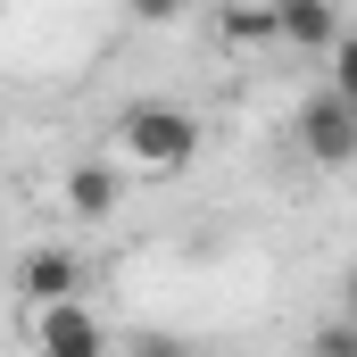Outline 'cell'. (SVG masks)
<instances>
[{"instance_id": "obj_1", "label": "cell", "mask_w": 357, "mask_h": 357, "mask_svg": "<svg viewBox=\"0 0 357 357\" xmlns=\"http://www.w3.org/2000/svg\"><path fill=\"white\" fill-rule=\"evenodd\" d=\"M116 150H125V167L133 175H183L191 158H199V116L175 108V100H133L125 116H116Z\"/></svg>"}, {"instance_id": "obj_2", "label": "cell", "mask_w": 357, "mask_h": 357, "mask_svg": "<svg viewBox=\"0 0 357 357\" xmlns=\"http://www.w3.org/2000/svg\"><path fill=\"white\" fill-rule=\"evenodd\" d=\"M299 150H307V167H324V175L357 167V108L341 91H307V100H299Z\"/></svg>"}, {"instance_id": "obj_8", "label": "cell", "mask_w": 357, "mask_h": 357, "mask_svg": "<svg viewBox=\"0 0 357 357\" xmlns=\"http://www.w3.org/2000/svg\"><path fill=\"white\" fill-rule=\"evenodd\" d=\"M125 357H199L183 333H167V324H133L125 333Z\"/></svg>"}, {"instance_id": "obj_5", "label": "cell", "mask_w": 357, "mask_h": 357, "mask_svg": "<svg viewBox=\"0 0 357 357\" xmlns=\"http://www.w3.org/2000/svg\"><path fill=\"white\" fill-rule=\"evenodd\" d=\"M59 199H67L75 225H108L116 199H125V167H116V158H75L67 183H59Z\"/></svg>"}, {"instance_id": "obj_12", "label": "cell", "mask_w": 357, "mask_h": 357, "mask_svg": "<svg viewBox=\"0 0 357 357\" xmlns=\"http://www.w3.org/2000/svg\"><path fill=\"white\" fill-rule=\"evenodd\" d=\"M341 316H357V266L341 274Z\"/></svg>"}, {"instance_id": "obj_13", "label": "cell", "mask_w": 357, "mask_h": 357, "mask_svg": "<svg viewBox=\"0 0 357 357\" xmlns=\"http://www.w3.org/2000/svg\"><path fill=\"white\" fill-rule=\"evenodd\" d=\"M0 25H8V0H0Z\"/></svg>"}, {"instance_id": "obj_7", "label": "cell", "mask_w": 357, "mask_h": 357, "mask_svg": "<svg viewBox=\"0 0 357 357\" xmlns=\"http://www.w3.org/2000/svg\"><path fill=\"white\" fill-rule=\"evenodd\" d=\"M216 33L233 42V50H258V42H274V0L258 8V0H233L225 17H216Z\"/></svg>"}, {"instance_id": "obj_3", "label": "cell", "mask_w": 357, "mask_h": 357, "mask_svg": "<svg viewBox=\"0 0 357 357\" xmlns=\"http://www.w3.org/2000/svg\"><path fill=\"white\" fill-rule=\"evenodd\" d=\"M17 291H25V307H59V299H84V291H91L84 250H67V241H42V250H25V258H17Z\"/></svg>"}, {"instance_id": "obj_9", "label": "cell", "mask_w": 357, "mask_h": 357, "mask_svg": "<svg viewBox=\"0 0 357 357\" xmlns=\"http://www.w3.org/2000/svg\"><path fill=\"white\" fill-rule=\"evenodd\" d=\"M324 91H341V100L357 108V33H341V42L324 50Z\"/></svg>"}, {"instance_id": "obj_4", "label": "cell", "mask_w": 357, "mask_h": 357, "mask_svg": "<svg viewBox=\"0 0 357 357\" xmlns=\"http://www.w3.org/2000/svg\"><path fill=\"white\" fill-rule=\"evenodd\" d=\"M108 324L91 316V299H59V307H33V357H108Z\"/></svg>"}, {"instance_id": "obj_11", "label": "cell", "mask_w": 357, "mask_h": 357, "mask_svg": "<svg viewBox=\"0 0 357 357\" xmlns=\"http://www.w3.org/2000/svg\"><path fill=\"white\" fill-rule=\"evenodd\" d=\"M125 17H133V25H183L191 0H125Z\"/></svg>"}, {"instance_id": "obj_10", "label": "cell", "mask_w": 357, "mask_h": 357, "mask_svg": "<svg viewBox=\"0 0 357 357\" xmlns=\"http://www.w3.org/2000/svg\"><path fill=\"white\" fill-rule=\"evenodd\" d=\"M307 357H357V316H324L307 333Z\"/></svg>"}, {"instance_id": "obj_6", "label": "cell", "mask_w": 357, "mask_h": 357, "mask_svg": "<svg viewBox=\"0 0 357 357\" xmlns=\"http://www.w3.org/2000/svg\"><path fill=\"white\" fill-rule=\"evenodd\" d=\"M274 42L324 59V50L341 42V8H333V0H274Z\"/></svg>"}]
</instances>
